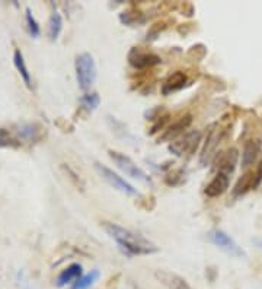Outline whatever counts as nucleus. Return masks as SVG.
Wrapping results in <instances>:
<instances>
[{
	"mask_svg": "<svg viewBox=\"0 0 262 289\" xmlns=\"http://www.w3.org/2000/svg\"><path fill=\"white\" fill-rule=\"evenodd\" d=\"M16 133H17L19 139H22V140H35L39 136V127L36 124L25 123V124L17 126Z\"/></svg>",
	"mask_w": 262,
	"mask_h": 289,
	"instance_id": "19",
	"label": "nucleus"
},
{
	"mask_svg": "<svg viewBox=\"0 0 262 289\" xmlns=\"http://www.w3.org/2000/svg\"><path fill=\"white\" fill-rule=\"evenodd\" d=\"M80 104L82 107L87 111V113H92L95 111L99 104H101V98L96 92H86L82 98H80Z\"/></svg>",
	"mask_w": 262,
	"mask_h": 289,
	"instance_id": "20",
	"label": "nucleus"
},
{
	"mask_svg": "<svg viewBox=\"0 0 262 289\" xmlns=\"http://www.w3.org/2000/svg\"><path fill=\"white\" fill-rule=\"evenodd\" d=\"M222 140V132L217 129L216 124L210 126L209 129V135H207V139H206V143L201 149V154H200V164L203 167H207L214 158H216V151H217V146Z\"/></svg>",
	"mask_w": 262,
	"mask_h": 289,
	"instance_id": "7",
	"label": "nucleus"
},
{
	"mask_svg": "<svg viewBox=\"0 0 262 289\" xmlns=\"http://www.w3.org/2000/svg\"><path fill=\"white\" fill-rule=\"evenodd\" d=\"M26 23H28L29 34H31L34 38H36V37L39 35L41 29H39V25H38V22H36V20H35V18L32 16V13H31V9H29V7L26 9Z\"/></svg>",
	"mask_w": 262,
	"mask_h": 289,
	"instance_id": "22",
	"label": "nucleus"
},
{
	"mask_svg": "<svg viewBox=\"0 0 262 289\" xmlns=\"http://www.w3.org/2000/svg\"><path fill=\"white\" fill-rule=\"evenodd\" d=\"M79 278H82V266L79 263H73L58 275L57 287H66L71 282H76Z\"/></svg>",
	"mask_w": 262,
	"mask_h": 289,
	"instance_id": "15",
	"label": "nucleus"
},
{
	"mask_svg": "<svg viewBox=\"0 0 262 289\" xmlns=\"http://www.w3.org/2000/svg\"><path fill=\"white\" fill-rule=\"evenodd\" d=\"M155 278L166 289H194L182 276L169 270H156Z\"/></svg>",
	"mask_w": 262,
	"mask_h": 289,
	"instance_id": "9",
	"label": "nucleus"
},
{
	"mask_svg": "<svg viewBox=\"0 0 262 289\" xmlns=\"http://www.w3.org/2000/svg\"><path fill=\"white\" fill-rule=\"evenodd\" d=\"M207 238L210 243H213L219 250L225 251L226 254L232 256V257H246V253L242 250V247L225 231L222 230H211L207 232Z\"/></svg>",
	"mask_w": 262,
	"mask_h": 289,
	"instance_id": "5",
	"label": "nucleus"
},
{
	"mask_svg": "<svg viewBox=\"0 0 262 289\" xmlns=\"http://www.w3.org/2000/svg\"><path fill=\"white\" fill-rule=\"evenodd\" d=\"M63 29V18L58 12H52L48 19V37L51 41H55Z\"/></svg>",
	"mask_w": 262,
	"mask_h": 289,
	"instance_id": "17",
	"label": "nucleus"
},
{
	"mask_svg": "<svg viewBox=\"0 0 262 289\" xmlns=\"http://www.w3.org/2000/svg\"><path fill=\"white\" fill-rule=\"evenodd\" d=\"M201 132L200 130H191L188 133H184L181 137L175 139L174 142L169 143L168 149L176 156H184V155H191L200 145L201 142Z\"/></svg>",
	"mask_w": 262,
	"mask_h": 289,
	"instance_id": "6",
	"label": "nucleus"
},
{
	"mask_svg": "<svg viewBox=\"0 0 262 289\" xmlns=\"http://www.w3.org/2000/svg\"><path fill=\"white\" fill-rule=\"evenodd\" d=\"M108 155H109V158L114 161V164L117 165V168H118L120 171H122L125 175H128V177H131V178H134V180H137V181H140V183L152 184L150 175H149L143 168H140L130 156H127V155L122 154V152L112 151V149L108 151Z\"/></svg>",
	"mask_w": 262,
	"mask_h": 289,
	"instance_id": "3",
	"label": "nucleus"
},
{
	"mask_svg": "<svg viewBox=\"0 0 262 289\" xmlns=\"http://www.w3.org/2000/svg\"><path fill=\"white\" fill-rule=\"evenodd\" d=\"M7 146H16V139L12 137L9 130L0 129V148H7Z\"/></svg>",
	"mask_w": 262,
	"mask_h": 289,
	"instance_id": "23",
	"label": "nucleus"
},
{
	"mask_svg": "<svg viewBox=\"0 0 262 289\" xmlns=\"http://www.w3.org/2000/svg\"><path fill=\"white\" fill-rule=\"evenodd\" d=\"M13 63H15V67H16V70L19 72L20 77L23 79L25 85H26L28 88H31V75H29L28 67H26V64H25L23 54H22V51L17 50V48H16L15 53H13Z\"/></svg>",
	"mask_w": 262,
	"mask_h": 289,
	"instance_id": "16",
	"label": "nucleus"
},
{
	"mask_svg": "<svg viewBox=\"0 0 262 289\" xmlns=\"http://www.w3.org/2000/svg\"><path fill=\"white\" fill-rule=\"evenodd\" d=\"M77 85L83 92H87L96 80V63L90 53H80L74 61Z\"/></svg>",
	"mask_w": 262,
	"mask_h": 289,
	"instance_id": "2",
	"label": "nucleus"
},
{
	"mask_svg": "<svg viewBox=\"0 0 262 289\" xmlns=\"http://www.w3.org/2000/svg\"><path fill=\"white\" fill-rule=\"evenodd\" d=\"M262 149V142L260 139H251L245 143L244 151H242V167L248 168L251 167L255 159L258 158Z\"/></svg>",
	"mask_w": 262,
	"mask_h": 289,
	"instance_id": "13",
	"label": "nucleus"
},
{
	"mask_svg": "<svg viewBox=\"0 0 262 289\" xmlns=\"http://www.w3.org/2000/svg\"><path fill=\"white\" fill-rule=\"evenodd\" d=\"M192 123V117L190 114L181 117L178 121H175L174 124H171L165 132L163 135L159 137V142H174L175 139L181 137L184 135V132L191 126Z\"/></svg>",
	"mask_w": 262,
	"mask_h": 289,
	"instance_id": "10",
	"label": "nucleus"
},
{
	"mask_svg": "<svg viewBox=\"0 0 262 289\" xmlns=\"http://www.w3.org/2000/svg\"><path fill=\"white\" fill-rule=\"evenodd\" d=\"M262 183V161L260 162L258 168H257V173H255V180H254V189L258 187Z\"/></svg>",
	"mask_w": 262,
	"mask_h": 289,
	"instance_id": "24",
	"label": "nucleus"
},
{
	"mask_svg": "<svg viewBox=\"0 0 262 289\" xmlns=\"http://www.w3.org/2000/svg\"><path fill=\"white\" fill-rule=\"evenodd\" d=\"M254 180H255V174L248 171L242 175V178H239V181L236 183L235 189H233V193L235 196H242L245 194L248 190L254 189Z\"/></svg>",
	"mask_w": 262,
	"mask_h": 289,
	"instance_id": "18",
	"label": "nucleus"
},
{
	"mask_svg": "<svg viewBox=\"0 0 262 289\" xmlns=\"http://www.w3.org/2000/svg\"><path fill=\"white\" fill-rule=\"evenodd\" d=\"M128 63L134 69L143 70V69H149V67L160 64L162 58L155 53L143 51L140 47H133L128 53Z\"/></svg>",
	"mask_w": 262,
	"mask_h": 289,
	"instance_id": "8",
	"label": "nucleus"
},
{
	"mask_svg": "<svg viewBox=\"0 0 262 289\" xmlns=\"http://www.w3.org/2000/svg\"><path fill=\"white\" fill-rule=\"evenodd\" d=\"M252 241H254V244H255V246H257V247H258V249H260V250L262 251V240L261 238H254Z\"/></svg>",
	"mask_w": 262,
	"mask_h": 289,
	"instance_id": "25",
	"label": "nucleus"
},
{
	"mask_svg": "<svg viewBox=\"0 0 262 289\" xmlns=\"http://www.w3.org/2000/svg\"><path fill=\"white\" fill-rule=\"evenodd\" d=\"M187 83V75L184 72H175L172 73L163 83V88H162V92L165 95L168 94H172V92H176L179 89H182Z\"/></svg>",
	"mask_w": 262,
	"mask_h": 289,
	"instance_id": "14",
	"label": "nucleus"
},
{
	"mask_svg": "<svg viewBox=\"0 0 262 289\" xmlns=\"http://www.w3.org/2000/svg\"><path fill=\"white\" fill-rule=\"evenodd\" d=\"M95 170L102 177V180H105L115 190H118V192H121V193H124L127 196H136V197L140 196V193L137 192V189L133 184H130L125 178H122L121 175H118L117 173H114L106 165H104L101 162H95Z\"/></svg>",
	"mask_w": 262,
	"mask_h": 289,
	"instance_id": "4",
	"label": "nucleus"
},
{
	"mask_svg": "<svg viewBox=\"0 0 262 289\" xmlns=\"http://www.w3.org/2000/svg\"><path fill=\"white\" fill-rule=\"evenodd\" d=\"M229 184H230L229 175L223 174V173H217L216 177L204 189V193H206L207 197H211V199L219 197V196H222V194H225L227 192Z\"/></svg>",
	"mask_w": 262,
	"mask_h": 289,
	"instance_id": "11",
	"label": "nucleus"
},
{
	"mask_svg": "<svg viewBox=\"0 0 262 289\" xmlns=\"http://www.w3.org/2000/svg\"><path fill=\"white\" fill-rule=\"evenodd\" d=\"M99 278V270H90L87 275H85V276H82V278H79L76 282H74V285H73V288L71 289H87L89 287H92L95 282H96V279Z\"/></svg>",
	"mask_w": 262,
	"mask_h": 289,
	"instance_id": "21",
	"label": "nucleus"
},
{
	"mask_svg": "<svg viewBox=\"0 0 262 289\" xmlns=\"http://www.w3.org/2000/svg\"><path fill=\"white\" fill-rule=\"evenodd\" d=\"M238 159H239V152H238L236 148H230L226 152L220 154L219 162H217L219 173H223V174L230 175L235 171V168H236Z\"/></svg>",
	"mask_w": 262,
	"mask_h": 289,
	"instance_id": "12",
	"label": "nucleus"
},
{
	"mask_svg": "<svg viewBox=\"0 0 262 289\" xmlns=\"http://www.w3.org/2000/svg\"><path fill=\"white\" fill-rule=\"evenodd\" d=\"M101 227L104 231L130 256H147L159 251V247L150 240L144 238L141 234L134 232L128 228H124L114 222H102Z\"/></svg>",
	"mask_w": 262,
	"mask_h": 289,
	"instance_id": "1",
	"label": "nucleus"
}]
</instances>
